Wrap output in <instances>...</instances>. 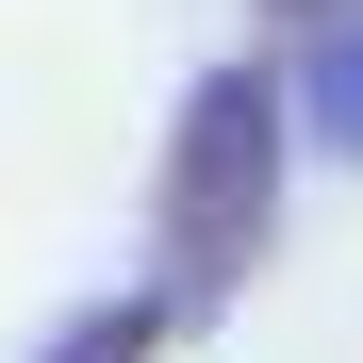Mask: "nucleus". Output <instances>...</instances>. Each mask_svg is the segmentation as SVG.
<instances>
[{"mask_svg": "<svg viewBox=\"0 0 363 363\" xmlns=\"http://www.w3.org/2000/svg\"><path fill=\"white\" fill-rule=\"evenodd\" d=\"M281 182H297V67L231 50L182 83L165 165H149V231H165V297H231L281 248Z\"/></svg>", "mask_w": 363, "mask_h": 363, "instance_id": "obj_1", "label": "nucleus"}, {"mask_svg": "<svg viewBox=\"0 0 363 363\" xmlns=\"http://www.w3.org/2000/svg\"><path fill=\"white\" fill-rule=\"evenodd\" d=\"M297 133H314L330 165H363V17L297 50Z\"/></svg>", "mask_w": 363, "mask_h": 363, "instance_id": "obj_2", "label": "nucleus"}, {"mask_svg": "<svg viewBox=\"0 0 363 363\" xmlns=\"http://www.w3.org/2000/svg\"><path fill=\"white\" fill-rule=\"evenodd\" d=\"M165 314H182L165 281H149V297H99V314H67V330H50L33 363H149V347H165Z\"/></svg>", "mask_w": 363, "mask_h": 363, "instance_id": "obj_3", "label": "nucleus"}, {"mask_svg": "<svg viewBox=\"0 0 363 363\" xmlns=\"http://www.w3.org/2000/svg\"><path fill=\"white\" fill-rule=\"evenodd\" d=\"M363 17V0H264V33H297V50H314V33H347Z\"/></svg>", "mask_w": 363, "mask_h": 363, "instance_id": "obj_4", "label": "nucleus"}]
</instances>
